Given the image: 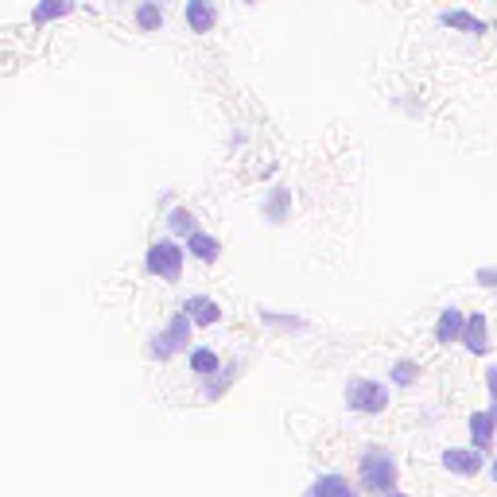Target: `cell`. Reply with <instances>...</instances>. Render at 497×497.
I'll list each match as a JSON object with an SVG mask.
<instances>
[{"mask_svg": "<svg viewBox=\"0 0 497 497\" xmlns=\"http://www.w3.org/2000/svg\"><path fill=\"white\" fill-rule=\"evenodd\" d=\"M397 478H400V467H397V459L385 447L365 451L362 462H357V482H362V490L373 493V497L397 493Z\"/></svg>", "mask_w": 497, "mask_h": 497, "instance_id": "6da1fadb", "label": "cell"}, {"mask_svg": "<svg viewBox=\"0 0 497 497\" xmlns=\"http://www.w3.org/2000/svg\"><path fill=\"white\" fill-rule=\"evenodd\" d=\"M190 331H195V323H190L187 311H175L172 323L164 326V331H156L152 338H148V354L156 357V362H167V357L183 354L187 342H190Z\"/></svg>", "mask_w": 497, "mask_h": 497, "instance_id": "7a4b0ae2", "label": "cell"}, {"mask_svg": "<svg viewBox=\"0 0 497 497\" xmlns=\"http://www.w3.org/2000/svg\"><path fill=\"white\" fill-rule=\"evenodd\" d=\"M183 261H187V249L179 245L175 237H160V241H152L148 245V272H152L156 280H167V284H175L179 277H183Z\"/></svg>", "mask_w": 497, "mask_h": 497, "instance_id": "3957f363", "label": "cell"}, {"mask_svg": "<svg viewBox=\"0 0 497 497\" xmlns=\"http://www.w3.org/2000/svg\"><path fill=\"white\" fill-rule=\"evenodd\" d=\"M346 408L357 416H377L389 408V389L373 377H350L346 381Z\"/></svg>", "mask_w": 497, "mask_h": 497, "instance_id": "277c9868", "label": "cell"}, {"mask_svg": "<svg viewBox=\"0 0 497 497\" xmlns=\"http://www.w3.org/2000/svg\"><path fill=\"white\" fill-rule=\"evenodd\" d=\"M439 467L454 474V478H474L485 462H482V451H474V447H447L439 454Z\"/></svg>", "mask_w": 497, "mask_h": 497, "instance_id": "5b68a950", "label": "cell"}, {"mask_svg": "<svg viewBox=\"0 0 497 497\" xmlns=\"http://www.w3.org/2000/svg\"><path fill=\"white\" fill-rule=\"evenodd\" d=\"M179 311H187L195 326H214V323H221V308H218V300H210V295H187Z\"/></svg>", "mask_w": 497, "mask_h": 497, "instance_id": "8992f818", "label": "cell"}, {"mask_svg": "<svg viewBox=\"0 0 497 497\" xmlns=\"http://www.w3.org/2000/svg\"><path fill=\"white\" fill-rule=\"evenodd\" d=\"M467 319H470L467 311H459V308H447V311L439 315V323H436V342H443V346H451V342H462V334H467Z\"/></svg>", "mask_w": 497, "mask_h": 497, "instance_id": "52a82bcc", "label": "cell"}, {"mask_svg": "<svg viewBox=\"0 0 497 497\" xmlns=\"http://www.w3.org/2000/svg\"><path fill=\"white\" fill-rule=\"evenodd\" d=\"M462 346H467L470 354H478V357L490 354V319H485L482 311H474L470 319H467V334H462Z\"/></svg>", "mask_w": 497, "mask_h": 497, "instance_id": "ba28073f", "label": "cell"}, {"mask_svg": "<svg viewBox=\"0 0 497 497\" xmlns=\"http://www.w3.org/2000/svg\"><path fill=\"white\" fill-rule=\"evenodd\" d=\"M183 20H187V28H190V31L206 36V31H214V24H218V8H214V4H206V0H187Z\"/></svg>", "mask_w": 497, "mask_h": 497, "instance_id": "9c48e42d", "label": "cell"}, {"mask_svg": "<svg viewBox=\"0 0 497 497\" xmlns=\"http://www.w3.org/2000/svg\"><path fill=\"white\" fill-rule=\"evenodd\" d=\"M470 443H474V451H485L490 443L497 439V420H493V412L485 408V412H470Z\"/></svg>", "mask_w": 497, "mask_h": 497, "instance_id": "30bf717a", "label": "cell"}, {"mask_svg": "<svg viewBox=\"0 0 497 497\" xmlns=\"http://www.w3.org/2000/svg\"><path fill=\"white\" fill-rule=\"evenodd\" d=\"M187 253H190L195 261H203V264H214L218 253H221V241H218L214 234H206V229H198V234L187 241Z\"/></svg>", "mask_w": 497, "mask_h": 497, "instance_id": "8fae6325", "label": "cell"}, {"mask_svg": "<svg viewBox=\"0 0 497 497\" xmlns=\"http://www.w3.org/2000/svg\"><path fill=\"white\" fill-rule=\"evenodd\" d=\"M447 28H459V31H470V36H482L485 31V20H478L474 12H467V8H447V12L439 16Z\"/></svg>", "mask_w": 497, "mask_h": 497, "instance_id": "7c38bea8", "label": "cell"}, {"mask_svg": "<svg viewBox=\"0 0 497 497\" xmlns=\"http://www.w3.org/2000/svg\"><path fill=\"white\" fill-rule=\"evenodd\" d=\"M218 369H221L218 350H210V346H195V350H190V373H198V377H214Z\"/></svg>", "mask_w": 497, "mask_h": 497, "instance_id": "4fadbf2b", "label": "cell"}, {"mask_svg": "<svg viewBox=\"0 0 497 497\" xmlns=\"http://www.w3.org/2000/svg\"><path fill=\"white\" fill-rule=\"evenodd\" d=\"M167 229H172L175 237H187L190 241V237L198 234V221H195V214H190L187 206H175L172 214H167Z\"/></svg>", "mask_w": 497, "mask_h": 497, "instance_id": "5bb4252c", "label": "cell"}, {"mask_svg": "<svg viewBox=\"0 0 497 497\" xmlns=\"http://www.w3.org/2000/svg\"><path fill=\"white\" fill-rule=\"evenodd\" d=\"M315 490H319V497H357L350 478H342V474H323V478L315 482Z\"/></svg>", "mask_w": 497, "mask_h": 497, "instance_id": "9a60e30c", "label": "cell"}, {"mask_svg": "<svg viewBox=\"0 0 497 497\" xmlns=\"http://www.w3.org/2000/svg\"><path fill=\"white\" fill-rule=\"evenodd\" d=\"M284 214H288V190L272 187L269 198H264V218H269V221H284Z\"/></svg>", "mask_w": 497, "mask_h": 497, "instance_id": "2e32d148", "label": "cell"}, {"mask_svg": "<svg viewBox=\"0 0 497 497\" xmlns=\"http://www.w3.org/2000/svg\"><path fill=\"white\" fill-rule=\"evenodd\" d=\"M389 377H393V385H416L420 365L412 362V357H400V362H393V369H389Z\"/></svg>", "mask_w": 497, "mask_h": 497, "instance_id": "e0dca14e", "label": "cell"}, {"mask_svg": "<svg viewBox=\"0 0 497 497\" xmlns=\"http://www.w3.org/2000/svg\"><path fill=\"white\" fill-rule=\"evenodd\" d=\"M74 4H67V0H47V4H36L31 8V20L36 24H47V20H59V16H67Z\"/></svg>", "mask_w": 497, "mask_h": 497, "instance_id": "ac0fdd59", "label": "cell"}, {"mask_svg": "<svg viewBox=\"0 0 497 497\" xmlns=\"http://www.w3.org/2000/svg\"><path fill=\"white\" fill-rule=\"evenodd\" d=\"M160 24H164V8L160 4H152V0H148V4L136 8V28H140V31H156Z\"/></svg>", "mask_w": 497, "mask_h": 497, "instance_id": "d6986e66", "label": "cell"}, {"mask_svg": "<svg viewBox=\"0 0 497 497\" xmlns=\"http://www.w3.org/2000/svg\"><path fill=\"white\" fill-rule=\"evenodd\" d=\"M264 323L269 326H280V331H308L303 319H292V315H277V311H264Z\"/></svg>", "mask_w": 497, "mask_h": 497, "instance_id": "ffe728a7", "label": "cell"}, {"mask_svg": "<svg viewBox=\"0 0 497 497\" xmlns=\"http://www.w3.org/2000/svg\"><path fill=\"white\" fill-rule=\"evenodd\" d=\"M474 280H478L482 288H497V269H478L474 272Z\"/></svg>", "mask_w": 497, "mask_h": 497, "instance_id": "44dd1931", "label": "cell"}, {"mask_svg": "<svg viewBox=\"0 0 497 497\" xmlns=\"http://www.w3.org/2000/svg\"><path fill=\"white\" fill-rule=\"evenodd\" d=\"M485 389H490V400L497 405V362H493L490 369H485Z\"/></svg>", "mask_w": 497, "mask_h": 497, "instance_id": "7402d4cb", "label": "cell"}, {"mask_svg": "<svg viewBox=\"0 0 497 497\" xmlns=\"http://www.w3.org/2000/svg\"><path fill=\"white\" fill-rule=\"evenodd\" d=\"M303 497H319V490H315V485H308V490H303Z\"/></svg>", "mask_w": 497, "mask_h": 497, "instance_id": "603a6c76", "label": "cell"}, {"mask_svg": "<svg viewBox=\"0 0 497 497\" xmlns=\"http://www.w3.org/2000/svg\"><path fill=\"white\" fill-rule=\"evenodd\" d=\"M389 497H408V493H400V490H397V493H389Z\"/></svg>", "mask_w": 497, "mask_h": 497, "instance_id": "cb8c5ba5", "label": "cell"}, {"mask_svg": "<svg viewBox=\"0 0 497 497\" xmlns=\"http://www.w3.org/2000/svg\"><path fill=\"white\" fill-rule=\"evenodd\" d=\"M493 478H497V462H493Z\"/></svg>", "mask_w": 497, "mask_h": 497, "instance_id": "d4e9b609", "label": "cell"}]
</instances>
